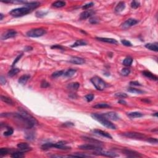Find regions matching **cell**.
Returning a JSON list of instances; mask_svg holds the SVG:
<instances>
[{
    "instance_id": "49",
    "label": "cell",
    "mask_w": 158,
    "mask_h": 158,
    "mask_svg": "<svg viewBox=\"0 0 158 158\" xmlns=\"http://www.w3.org/2000/svg\"><path fill=\"white\" fill-rule=\"evenodd\" d=\"M22 54H20V55H19V56H17V58H16V59H15V61H14V62H13L12 63V66H14L15 64H16V63H17V62H18V61H19V59H20V58H21V57L22 56Z\"/></svg>"
},
{
    "instance_id": "15",
    "label": "cell",
    "mask_w": 158,
    "mask_h": 158,
    "mask_svg": "<svg viewBox=\"0 0 158 158\" xmlns=\"http://www.w3.org/2000/svg\"><path fill=\"white\" fill-rule=\"evenodd\" d=\"M96 40L100 41V42H105V43H111V44H117V41L115 39L113 38H101V37H96Z\"/></svg>"
},
{
    "instance_id": "36",
    "label": "cell",
    "mask_w": 158,
    "mask_h": 158,
    "mask_svg": "<svg viewBox=\"0 0 158 158\" xmlns=\"http://www.w3.org/2000/svg\"><path fill=\"white\" fill-rule=\"evenodd\" d=\"M130 73V70L128 68H124L121 71V74L124 76H127Z\"/></svg>"
},
{
    "instance_id": "34",
    "label": "cell",
    "mask_w": 158,
    "mask_h": 158,
    "mask_svg": "<svg viewBox=\"0 0 158 158\" xmlns=\"http://www.w3.org/2000/svg\"><path fill=\"white\" fill-rule=\"evenodd\" d=\"M64 73L65 72H64L63 71H56V72H55L54 73H53V74H52V77H53V78L59 77H61V76H62V75H63L64 74Z\"/></svg>"
},
{
    "instance_id": "21",
    "label": "cell",
    "mask_w": 158,
    "mask_h": 158,
    "mask_svg": "<svg viewBox=\"0 0 158 158\" xmlns=\"http://www.w3.org/2000/svg\"><path fill=\"white\" fill-rule=\"evenodd\" d=\"M92 15L91 11H83L80 14V19L81 20H85V19H88V17H90Z\"/></svg>"
},
{
    "instance_id": "3",
    "label": "cell",
    "mask_w": 158,
    "mask_h": 158,
    "mask_svg": "<svg viewBox=\"0 0 158 158\" xmlns=\"http://www.w3.org/2000/svg\"><path fill=\"white\" fill-rule=\"evenodd\" d=\"M91 82L98 90L102 91L106 87V83L101 78L95 76L91 79Z\"/></svg>"
},
{
    "instance_id": "48",
    "label": "cell",
    "mask_w": 158,
    "mask_h": 158,
    "mask_svg": "<svg viewBox=\"0 0 158 158\" xmlns=\"http://www.w3.org/2000/svg\"><path fill=\"white\" fill-rule=\"evenodd\" d=\"M51 48L52 49H62V50H64V48L62 46H59V45H56L51 46Z\"/></svg>"
},
{
    "instance_id": "35",
    "label": "cell",
    "mask_w": 158,
    "mask_h": 158,
    "mask_svg": "<svg viewBox=\"0 0 158 158\" xmlns=\"http://www.w3.org/2000/svg\"><path fill=\"white\" fill-rule=\"evenodd\" d=\"M14 132V130L11 127H7V130L5 131L4 132V135L6 136V137H8V136H10Z\"/></svg>"
},
{
    "instance_id": "10",
    "label": "cell",
    "mask_w": 158,
    "mask_h": 158,
    "mask_svg": "<svg viewBox=\"0 0 158 158\" xmlns=\"http://www.w3.org/2000/svg\"><path fill=\"white\" fill-rule=\"evenodd\" d=\"M123 153L124 154L128 157H130V158H139V157H141L142 156L140 154L139 152H137L135 151H133V150H124L122 151Z\"/></svg>"
},
{
    "instance_id": "46",
    "label": "cell",
    "mask_w": 158,
    "mask_h": 158,
    "mask_svg": "<svg viewBox=\"0 0 158 158\" xmlns=\"http://www.w3.org/2000/svg\"><path fill=\"white\" fill-rule=\"evenodd\" d=\"M99 22L98 19L96 17H93V18H91L90 19V22L91 24H97Z\"/></svg>"
},
{
    "instance_id": "26",
    "label": "cell",
    "mask_w": 158,
    "mask_h": 158,
    "mask_svg": "<svg viewBox=\"0 0 158 158\" xmlns=\"http://www.w3.org/2000/svg\"><path fill=\"white\" fill-rule=\"evenodd\" d=\"M53 6L57 8H59V7H62L66 5V2L62 1H56L55 3H53Z\"/></svg>"
},
{
    "instance_id": "5",
    "label": "cell",
    "mask_w": 158,
    "mask_h": 158,
    "mask_svg": "<svg viewBox=\"0 0 158 158\" xmlns=\"http://www.w3.org/2000/svg\"><path fill=\"white\" fill-rule=\"evenodd\" d=\"M46 33V30L43 29H35L29 30L27 32L26 35L29 37L37 38L42 36Z\"/></svg>"
},
{
    "instance_id": "37",
    "label": "cell",
    "mask_w": 158,
    "mask_h": 158,
    "mask_svg": "<svg viewBox=\"0 0 158 158\" xmlns=\"http://www.w3.org/2000/svg\"><path fill=\"white\" fill-rule=\"evenodd\" d=\"M42 149H43V150H48V149L51 148H53V143H45L42 145Z\"/></svg>"
},
{
    "instance_id": "28",
    "label": "cell",
    "mask_w": 158,
    "mask_h": 158,
    "mask_svg": "<svg viewBox=\"0 0 158 158\" xmlns=\"http://www.w3.org/2000/svg\"><path fill=\"white\" fill-rule=\"evenodd\" d=\"M24 156V154L23 151H17V152H13L11 154L12 158H23Z\"/></svg>"
},
{
    "instance_id": "29",
    "label": "cell",
    "mask_w": 158,
    "mask_h": 158,
    "mask_svg": "<svg viewBox=\"0 0 158 158\" xmlns=\"http://www.w3.org/2000/svg\"><path fill=\"white\" fill-rule=\"evenodd\" d=\"M133 62V59L131 57H127L123 61V64L125 66H130Z\"/></svg>"
},
{
    "instance_id": "47",
    "label": "cell",
    "mask_w": 158,
    "mask_h": 158,
    "mask_svg": "<svg viewBox=\"0 0 158 158\" xmlns=\"http://www.w3.org/2000/svg\"><path fill=\"white\" fill-rule=\"evenodd\" d=\"M147 141L151 143H158V140L156 139V138H150L147 139Z\"/></svg>"
},
{
    "instance_id": "18",
    "label": "cell",
    "mask_w": 158,
    "mask_h": 158,
    "mask_svg": "<svg viewBox=\"0 0 158 158\" xmlns=\"http://www.w3.org/2000/svg\"><path fill=\"white\" fill-rule=\"evenodd\" d=\"M125 7V4L124 2L121 1L118 3V4L116 6L115 8V11L117 13L121 12L122 11L124 10Z\"/></svg>"
},
{
    "instance_id": "1",
    "label": "cell",
    "mask_w": 158,
    "mask_h": 158,
    "mask_svg": "<svg viewBox=\"0 0 158 158\" xmlns=\"http://www.w3.org/2000/svg\"><path fill=\"white\" fill-rule=\"evenodd\" d=\"M91 117L93 118L96 121H98L99 123L102 124L103 126L106 127V128H109V129L115 130L116 127L114 124H113L109 120L107 119L106 118L104 117L102 114H92Z\"/></svg>"
},
{
    "instance_id": "4",
    "label": "cell",
    "mask_w": 158,
    "mask_h": 158,
    "mask_svg": "<svg viewBox=\"0 0 158 158\" xmlns=\"http://www.w3.org/2000/svg\"><path fill=\"white\" fill-rule=\"evenodd\" d=\"M19 114H20V115H22L24 117L25 119L27 122H29V124L30 125H32V127L35 126L38 124V121H36V119L35 117H33L32 115H30V114L29 112H27L25 110L22 109H19Z\"/></svg>"
},
{
    "instance_id": "14",
    "label": "cell",
    "mask_w": 158,
    "mask_h": 158,
    "mask_svg": "<svg viewBox=\"0 0 158 158\" xmlns=\"http://www.w3.org/2000/svg\"><path fill=\"white\" fill-rule=\"evenodd\" d=\"M96 153H98L97 154H98V155L104 156L109 157V158H114V157L117 156V155L114 152H109V151H102L101 150L96 151Z\"/></svg>"
},
{
    "instance_id": "11",
    "label": "cell",
    "mask_w": 158,
    "mask_h": 158,
    "mask_svg": "<svg viewBox=\"0 0 158 158\" xmlns=\"http://www.w3.org/2000/svg\"><path fill=\"white\" fill-rule=\"evenodd\" d=\"M102 115L108 120H111V121H115L119 119V116L117 115V114L114 112H107V113L103 114Z\"/></svg>"
},
{
    "instance_id": "24",
    "label": "cell",
    "mask_w": 158,
    "mask_h": 158,
    "mask_svg": "<svg viewBox=\"0 0 158 158\" xmlns=\"http://www.w3.org/2000/svg\"><path fill=\"white\" fill-rule=\"evenodd\" d=\"M127 91L130 93H132L135 94H142L144 93L143 91L140 89H137V88H128Z\"/></svg>"
},
{
    "instance_id": "25",
    "label": "cell",
    "mask_w": 158,
    "mask_h": 158,
    "mask_svg": "<svg viewBox=\"0 0 158 158\" xmlns=\"http://www.w3.org/2000/svg\"><path fill=\"white\" fill-rule=\"evenodd\" d=\"M87 45V44H86V43L85 42V41L82 40H79L76 41V42H75L73 45H72V47L75 48V47H77V46H85V45Z\"/></svg>"
},
{
    "instance_id": "41",
    "label": "cell",
    "mask_w": 158,
    "mask_h": 158,
    "mask_svg": "<svg viewBox=\"0 0 158 158\" xmlns=\"http://www.w3.org/2000/svg\"><path fill=\"white\" fill-rule=\"evenodd\" d=\"M115 96L119 98H124L127 97V95L124 93H117L115 94Z\"/></svg>"
},
{
    "instance_id": "54",
    "label": "cell",
    "mask_w": 158,
    "mask_h": 158,
    "mask_svg": "<svg viewBox=\"0 0 158 158\" xmlns=\"http://www.w3.org/2000/svg\"><path fill=\"white\" fill-rule=\"evenodd\" d=\"M0 16H1L0 20H2V19H3V14H0Z\"/></svg>"
},
{
    "instance_id": "32",
    "label": "cell",
    "mask_w": 158,
    "mask_h": 158,
    "mask_svg": "<svg viewBox=\"0 0 158 158\" xmlns=\"http://www.w3.org/2000/svg\"><path fill=\"white\" fill-rule=\"evenodd\" d=\"M79 86H80V83H77V82H75V83H72L69 84L67 88L71 90H77Z\"/></svg>"
},
{
    "instance_id": "52",
    "label": "cell",
    "mask_w": 158,
    "mask_h": 158,
    "mask_svg": "<svg viewBox=\"0 0 158 158\" xmlns=\"http://www.w3.org/2000/svg\"><path fill=\"white\" fill-rule=\"evenodd\" d=\"M118 103H119L122 104H126V102H125V101L124 100H123V99H121V100H119V101H118Z\"/></svg>"
},
{
    "instance_id": "33",
    "label": "cell",
    "mask_w": 158,
    "mask_h": 158,
    "mask_svg": "<svg viewBox=\"0 0 158 158\" xmlns=\"http://www.w3.org/2000/svg\"><path fill=\"white\" fill-rule=\"evenodd\" d=\"M26 138L29 140H32L35 139V134L34 132H32V131H30L29 132L26 133V135H25Z\"/></svg>"
},
{
    "instance_id": "40",
    "label": "cell",
    "mask_w": 158,
    "mask_h": 158,
    "mask_svg": "<svg viewBox=\"0 0 158 158\" xmlns=\"http://www.w3.org/2000/svg\"><path fill=\"white\" fill-rule=\"evenodd\" d=\"M131 6L134 9L138 8L140 6V3L138 1H132V3H131Z\"/></svg>"
},
{
    "instance_id": "13",
    "label": "cell",
    "mask_w": 158,
    "mask_h": 158,
    "mask_svg": "<svg viewBox=\"0 0 158 158\" xmlns=\"http://www.w3.org/2000/svg\"><path fill=\"white\" fill-rule=\"evenodd\" d=\"M92 132H93L95 134H96V135H101V136H102V137H106V138H111V139L112 138L111 135L109 134H108V132H104V131L101 130L95 129L93 130H92Z\"/></svg>"
},
{
    "instance_id": "38",
    "label": "cell",
    "mask_w": 158,
    "mask_h": 158,
    "mask_svg": "<svg viewBox=\"0 0 158 158\" xmlns=\"http://www.w3.org/2000/svg\"><path fill=\"white\" fill-rule=\"evenodd\" d=\"M9 152V150L6 148H1V150H0V155L1 156H5L6 154H7V153Z\"/></svg>"
},
{
    "instance_id": "22",
    "label": "cell",
    "mask_w": 158,
    "mask_h": 158,
    "mask_svg": "<svg viewBox=\"0 0 158 158\" xmlns=\"http://www.w3.org/2000/svg\"><path fill=\"white\" fill-rule=\"evenodd\" d=\"M127 115L130 117V118H137V117H141L143 115V114L139 112H130V113L127 114Z\"/></svg>"
},
{
    "instance_id": "23",
    "label": "cell",
    "mask_w": 158,
    "mask_h": 158,
    "mask_svg": "<svg viewBox=\"0 0 158 158\" xmlns=\"http://www.w3.org/2000/svg\"><path fill=\"white\" fill-rule=\"evenodd\" d=\"M1 100L3 101V102H4L5 103L7 104H9V105H14V102H13V101L12 100L11 98H8V97H7V96H3V95H1Z\"/></svg>"
},
{
    "instance_id": "39",
    "label": "cell",
    "mask_w": 158,
    "mask_h": 158,
    "mask_svg": "<svg viewBox=\"0 0 158 158\" xmlns=\"http://www.w3.org/2000/svg\"><path fill=\"white\" fill-rule=\"evenodd\" d=\"M94 97H95V96L93 94H88V95L85 96V98H86L88 102H90V101H93V99H94Z\"/></svg>"
},
{
    "instance_id": "27",
    "label": "cell",
    "mask_w": 158,
    "mask_h": 158,
    "mask_svg": "<svg viewBox=\"0 0 158 158\" xmlns=\"http://www.w3.org/2000/svg\"><path fill=\"white\" fill-rule=\"evenodd\" d=\"M111 106L109 105L108 104L106 103H98L96 104V105L93 106V108H96V109H101V108H110Z\"/></svg>"
},
{
    "instance_id": "8",
    "label": "cell",
    "mask_w": 158,
    "mask_h": 158,
    "mask_svg": "<svg viewBox=\"0 0 158 158\" xmlns=\"http://www.w3.org/2000/svg\"><path fill=\"white\" fill-rule=\"evenodd\" d=\"M17 35V32L16 30L11 29V30H8L6 31V32H4L1 36V39L4 40H7L8 38H11L14 37Z\"/></svg>"
},
{
    "instance_id": "51",
    "label": "cell",
    "mask_w": 158,
    "mask_h": 158,
    "mask_svg": "<svg viewBox=\"0 0 158 158\" xmlns=\"http://www.w3.org/2000/svg\"><path fill=\"white\" fill-rule=\"evenodd\" d=\"M0 82H1V85H4L6 83V79H5V78L3 75H1V77H0Z\"/></svg>"
},
{
    "instance_id": "31",
    "label": "cell",
    "mask_w": 158,
    "mask_h": 158,
    "mask_svg": "<svg viewBox=\"0 0 158 158\" xmlns=\"http://www.w3.org/2000/svg\"><path fill=\"white\" fill-rule=\"evenodd\" d=\"M19 71H20V69H17V68H14V69H11L8 72V76L11 77L14 76L18 72H19Z\"/></svg>"
},
{
    "instance_id": "16",
    "label": "cell",
    "mask_w": 158,
    "mask_h": 158,
    "mask_svg": "<svg viewBox=\"0 0 158 158\" xmlns=\"http://www.w3.org/2000/svg\"><path fill=\"white\" fill-rule=\"evenodd\" d=\"M17 148H19L22 151L25 152V151H30L31 150V148L29 146V145L26 143H20L17 145Z\"/></svg>"
},
{
    "instance_id": "55",
    "label": "cell",
    "mask_w": 158,
    "mask_h": 158,
    "mask_svg": "<svg viewBox=\"0 0 158 158\" xmlns=\"http://www.w3.org/2000/svg\"><path fill=\"white\" fill-rule=\"evenodd\" d=\"M154 115H155V116H157V115H158V112H156V113H155V114H154Z\"/></svg>"
},
{
    "instance_id": "44",
    "label": "cell",
    "mask_w": 158,
    "mask_h": 158,
    "mask_svg": "<svg viewBox=\"0 0 158 158\" xmlns=\"http://www.w3.org/2000/svg\"><path fill=\"white\" fill-rule=\"evenodd\" d=\"M49 86V83L48 82H46V80H43L41 83V87L42 88H47Z\"/></svg>"
},
{
    "instance_id": "30",
    "label": "cell",
    "mask_w": 158,
    "mask_h": 158,
    "mask_svg": "<svg viewBox=\"0 0 158 158\" xmlns=\"http://www.w3.org/2000/svg\"><path fill=\"white\" fill-rule=\"evenodd\" d=\"M75 72H76V71H75V69H70L65 72L64 75V76L67 77H71L73 76L75 74Z\"/></svg>"
},
{
    "instance_id": "50",
    "label": "cell",
    "mask_w": 158,
    "mask_h": 158,
    "mask_svg": "<svg viewBox=\"0 0 158 158\" xmlns=\"http://www.w3.org/2000/svg\"><path fill=\"white\" fill-rule=\"evenodd\" d=\"M130 85H133V86H141V84L138 82L137 81H133V82H130Z\"/></svg>"
},
{
    "instance_id": "6",
    "label": "cell",
    "mask_w": 158,
    "mask_h": 158,
    "mask_svg": "<svg viewBox=\"0 0 158 158\" xmlns=\"http://www.w3.org/2000/svg\"><path fill=\"white\" fill-rule=\"evenodd\" d=\"M123 136L127 138L135 140H143L146 138V135L141 133L138 132H126L122 134Z\"/></svg>"
},
{
    "instance_id": "19",
    "label": "cell",
    "mask_w": 158,
    "mask_h": 158,
    "mask_svg": "<svg viewBox=\"0 0 158 158\" xmlns=\"http://www.w3.org/2000/svg\"><path fill=\"white\" fill-rule=\"evenodd\" d=\"M145 47L148 48V49H150L151 51H154L157 52L158 51V43H148L145 45Z\"/></svg>"
},
{
    "instance_id": "43",
    "label": "cell",
    "mask_w": 158,
    "mask_h": 158,
    "mask_svg": "<svg viewBox=\"0 0 158 158\" xmlns=\"http://www.w3.org/2000/svg\"><path fill=\"white\" fill-rule=\"evenodd\" d=\"M83 139L86 140V141H89V142L91 143H94L99 144V143H100L99 141H97V140H93L90 138H87V137H83Z\"/></svg>"
},
{
    "instance_id": "42",
    "label": "cell",
    "mask_w": 158,
    "mask_h": 158,
    "mask_svg": "<svg viewBox=\"0 0 158 158\" xmlns=\"http://www.w3.org/2000/svg\"><path fill=\"white\" fill-rule=\"evenodd\" d=\"M121 43L123 44L124 45L126 46H132V44L128 40H121Z\"/></svg>"
},
{
    "instance_id": "12",
    "label": "cell",
    "mask_w": 158,
    "mask_h": 158,
    "mask_svg": "<svg viewBox=\"0 0 158 158\" xmlns=\"http://www.w3.org/2000/svg\"><path fill=\"white\" fill-rule=\"evenodd\" d=\"M70 62L74 64L81 65L85 63V61L83 58H79V57H72L70 59Z\"/></svg>"
},
{
    "instance_id": "17",
    "label": "cell",
    "mask_w": 158,
    "mask_h": 158,
    "mask_svg": "<svg viewBox=\"0 0 158 158\" xmlns=\"http://www.w3.org/2000/svg\"><path fill=\"white\" fill-rule=\"evenodd\" d=\"M143 75H145L146 77L151 79V80H158L157 76H156L155 75H154L153 73H152L151 72H150V71H143Z\"/></svg>"
},
{
    "instance_id": "53",
    "label": "cell",
    "mask_w": 158,
    "mask_h": 158,
    "mask_svg": "<svg viewBox=\"0 0 158 158\" xmlns=\"http://www.w3.org/2000/svg\"><path fill=\"white\" fill-rule=\"evenodd\" d=\"M25 49V51H27L32 50V47H30V46H28V47L25 48V49Z\"/></svg>"
},
{
    "instance_id": "20",
    "label": "cell",
    "mask_w": 158,
    "mask_h": 158,
    "mask_svg": "<svg viewBox=\"0 0 158 158\" xmlns=\"http://www.w3.org/2000/svg\"><path fill=\"white\" fill-rule=\"evenodd\" d=\"M30 78V76L29 75H24L20 77L19 79V83H20L22 85H25L26 83L29 80V79Z\"/></svg>"
},
{
    "instance_id": "7",
    "label": "cell",
    "mask_w": 158,
    "mask_h": 158,
    "mask_svg": "<svg viewBox=\"0 0 158 158\" xmlns=\"http://www.w3.org/2000/svg\"><path fill=\"white\" fill-rule=\"evenodd\" d=\"M79 148L81 150H91V151H98L102 150V148H100L99 146H97L91 144H86V145H82L79 146Z\"/></svg>"
},
{
    "instance_id": "45",
    "label": "cell",
    "mask_w": 158,
    "mask_h": 158,
    "mask_svg": "<svg viewBox=\"0 0 158 158\" xmlns=\"http://www.w3.org/2000/svg\"><path fill=\"white\" fill-rule=\"evenodd\" d=\"M94 5V3H88V4H86L85 5H84V6L82 7V8L83 9H87L90 8V7H92V6H93Z\"/></svg>"
},
{
    "instance_id": "9",
    "label": "cell",
    "mask_w": 158,
    "mask_h": 158,
    "mask_svg": "<svg viewBox=\"0 0 158 158\" xmlns=\"http://www.w3.org/2000/svg\"><path fill=\"white\" fill-rule=\"evenodd\" d=\"M138 23V20L134 19H128L122 24V28L124 29H128L132 26L135 25Z\"/></svg>"
},
{
    "instance_id": "2",
    "label": "cell",
    "mask_w": 158,
    "mask_h": 158,
    "mask_svg": "<svg viewBox=\"0 0 158 158\" xmlns=\"http://www.w3.org/2000/svg\"><path fill=\"white\" fill-rule=\"evenodd\" d=\"M32 10L33 9L25 6V7L14 9H12V10L9 12V14L11 16H14V17H20V16L27 14H29V13H30V12L32 11Z\"/></svg>"
}]
</instances>
